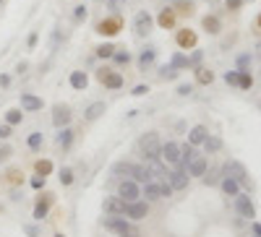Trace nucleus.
<instances>
[{
  "label": "nucleus",
  "instance_id": "nucleus-57",
  "mask_svg": "<svg viewBox=\"0 0 261 237\" xmlns=\"http://www.w3.org/2000/svg\"><path fill=\"white\" fill-rule=\"evenodd\" d=\"M243 3H248V0H243ZM251 3H253V0H251Z\"/></svg>",
  "mask_w": 261,
  "mask_h": 237
},
{
  "label": "nucleus",
  "instance_id": "nucleus-27",
  "mask_svg": "<svg viewBox=\"0 0 261 237\" xmlns=\"http://www.w3.org/2000/svg\"><path fill=\"white\" fill-rule=\"evenodd\" d=\"M173 24H175V13L170 8H165L162 13H159V26H162V29H173Z\"/></svg>",
  "mask_w": 261,
  "mask_h": 237
},
{
  "label": "nucleus",
  "instance_id": "nucleus-38",
  "mask_svg": "<svg viewBox=\"0 0 261 237\" xmlns=\"http://www.w3.org/2000/svg\"><path fill=\"white\" fill-rule=\"evenodd\" d=\"M173 68H188V58L180 55V52H175L173 55Z\"/></svg>",
  "mask_w": 261,
  "mask_h": 237
},
{
  "label": "nucleus",
  "instance_id": "nucleus-8",
  "mask_svg": "<svg viewBox=\"0 0 261 237\" xmlns=\"http://www.w3.org/2000/svg\"><path fill=\"white\" fill-rule=\"evenodd\" d=\"M149 214V201H133V203H126V217H130L133 221L144 219Z\"/></svg>",
  "mask_w": 261,
  "mask_h": 237
},
{
  "label": "nucleus",
  "instance_id": "nucleus-49",
  "mask_svg": "<svg viewBox=\"0 0 261 237\" xmlns=\"http://www.w3.org/2000/svg\"><path fill=\"white\" fill-rule=\"evenodd\" d=\"M11 136V125H0V138H8Z\"/></svg>",
  "mask_w": 261,
  "mask_h": 237
},
{
  "label": "nucleus",
  "instance_id": "nucleus-42",
  "mask_svg": "<svg viewBox=\"0 0 261 237\" xmlns=\"http://www.w3.org/2000/svg\"><path fill=\"white\" fill-rule=\"evenodd\" d=\"M112 60H115V63H118V65H126L128 60H130V55H128V52H115V55H112Z\"/></svg>",
  "mask_w": 261,
  "mask_h": 237
},
{
  "label": "nucleus",
  "instance_id": "nucleus-37",
  "mask_svg": "<svg viewBox=\"0 0 261 237\" xmlns=\"http://www.w3.org/2000/svg\"><path fill=\"white\" fill-rule=\"evenodd\" d=\"M26 143H29V149H32V151H37V149L42 146V133H32Z\"/></svg>",
  "mask_w": 261,
  "mask_h": 237
},
{
  "label": "nucleus",
  "instance_id": "nucleus-33",
  "mask_svg": "<svg viewBox=\"0 0 261 237\" xmlns=\"http://www.w3.org/2000/svg\"><path fill=\"white\" fill-rule=\"evenodd\" d=\"M21 118H24V112L21 110H8V115H5V120H8V125H19Z\"/></svg>",
  "mask_w": 261,
  "mask_h": 237
},
{
  "label": "nucleus",
  "instance_id": "nucleus-45",
  "mask_svg": "<svg viewBox=\"0 0 261 237\" xmlns=\"http://www.w3.org/2000/svg\"><path fill=\"white\" fill-rule=\"evenodd\" d=\"M225 3H227V8H230V11H238V8L243 5V0H225Z\"/></svg>",
  "mask_w": 261,
  "mask_h": 237
},
{
  "label": "nucleus",
  "instance_id": "nucleus-29",
  "mask_svg": "<svg viewBox=\"0 0 261 237\" xmlns=\"http://www.w3.org/2000/svg\"><path fill=\"white\" fill-rule=\"evenodd\" d=\"M50 201H52V198L47 196V198H44V201H40V203H37L34 206V219H44V217H47V206H50Z\"/></svg>",
  "mask_w": 261,
  "mask_h": 237
},
{
  "label": "nucleus",
  "instance_id": "nucleus-13",
  "mask_svg": "<svg viewBox=\"0 0 261 237\" xmlns=\"http://www.w3.org/2000/svg\"><path fill=\"white\" fill-rule=\"evenodd\" d=\"M206 136H209V131H206L204 125H194V128H191V133H188V143H191V146H198V143L206 141Z\"/></svg>",
  "mask_w": 261,
  "mask_h": 237
},
{
  "label": "nucleus",
  "instance_id": "nucleus-59",
  "mask_svg": "<svg viewBox=\"0 0 261 237\" xmlns=\"http://www.w3.org/2000/svg\"><path fill=\"white\" fill-rule=\"evenodd\" d=\"M259 24H261V19H259Z\"/></svg>",
  "mask_w": 261,
  "mask_h": 237
},
{
  "label": "nucleus",
  "instance_id": "nucleus-5",
  "mask_svg": "<svg viewBox=\"0 0 261 237\" xmlns=\"http://www.w3.org/2000/svg\"><path fill=\"white\" fill-rule=\"evenodd\" d=\"M235 211L240 214L243 219H256V206H253V201H251V196H245V193H238L235 196Z\"/></svg>",
  "mask_w": 261,
  "mask_h": 237
},
{
  "label": "nucleus",
  "instance_id": "nucleus-50",
  "mask_svg": "<svg viewBox=\"0 0 261 237\" xmlns=\"http://www.w3.org/2000/svg\"><path fill=\"white\" fill-rule=\"evenodd\" d=\"M251 232H253V237H261V224H259V221H253V224H251Z\"/></svg>",
  "mask_w": 261,
  "mask_h": 237
},
{
  "label": "nucleus",
  "instance_id": "nucleus-34",
  "mask_svg": "<svg viewBox=\"0 0 261 237\" xmlns=\"http://www.w3.org/2000/svg\"><path fill=\"white\" fill-rule=\"evenodd\" d=\"M173 8L180 11V13H191V11H194V3H191V0H175Z\"/></svg>",
  "mask_w": 261,
  "mask_h": 237
},
{
  "label": "nucleus",
  "instance_id": "nucleus-23",
  "mask_svg": "<svg viewBox=\"0 0 261 237\" xmlns=\"http://www.w3.org/2000/svg\"><path fill=\"white\" fill-rule=\"evenodd\" d=\"M154 58H157V50H154V47H147V50H144L141 55H139V65L144 68V71H147V68L154 63Z\"/></svg>",
  "mask_w": 261,
  "mask_h": 237
},
{
  "label": "nucleus",
  "instance_id": "nucleus-10",
  "mask_svg": "<svg viewBox=\"0 0 261 237\" xmlns=\"http://www.w3.org/2000/svg\"><path fill=\"white\" fill-rule=\"evenodd\" d=\"M71 123V110H68L65 104H58L55 110H52V125L55 128H68Z\"/></svg>",
  "mask_w": 261,
  "mask_h": 237
},
{
  "label": "nucleus",
  "instance_id": "nucleus-21",
  "mask_svg": "<svg viewBox=\"0 0 261 237\" xmlns=\"http://www.w3.org/2000/svg\"><path fill=\"white\" fill-rule=\"evenodd\" d=\"M198 154H196V149L191 146V143H186V146H180V167H188L191 162H194Z\"/></svg>",
  "mask_w": 261,
  "mask_h": 237
},
{
  "label": "nucleus",
  "instance_id": "nucleus-46",
  "mask_svg": "<svg viewBox=\"0 0 261 237\" xmlns=\"http://www.w3.org/2000/svg\"><path fill=\"white\" fill-rule=\"evenodd\" d=\"M147 91H149V86H144V83H139V86L133 89V97H144Z\"/></svg>",
  "mask_w": 261,
  "mask_h": 237
},
{
  "label": "nucleus",
  "instance_id": "nucleus-24",
  "mask_svg": "<svg viewBox=\"0 0 261 237\" xmlns=\"http://www.w3.org/2000/svg\"><path fill=\"white\" fill-rule=\"evenodd\" d=\"M201 26H204L209 34H219V29H222V24H219V19H217V16H204Z\"/></svg>",
  "mask_w": 261,
  "mask_h": 237
},
{
  "label": "nucleus",
  "instance_id": "nucleus-2",
  "mask_svg": "<svg viewBox=\"0 0 261 237\" xmlns=\"http://www.w3.org/2000/svg\"><path fill=\"white\" fill-rule=\"evenodd\" d=\"M105 227L110 229V232H115L118 237H141L139 227L130 224V221L123 219V217H110V219H105Z\"/></svg>",
  "mask_w": 261,
  "mask_h": 237
},
{
  "label": "nucleus",
  "instance_id": "nucleus-7",
  "mask_svg": "<svg viewBox=\"0 0 261 237\" xmlns=\"http://www.w3.org/2000/svg\"><path fill=\"white\" fill-rule=\"evenodd\" d=\"M133 29H136V37H147L152 32V16L147 11H139L133 19Z\"/></svg>",
  "mask_w": 261,
  "mask_h": 237
},
{
  "label": "nucleus",
  "instance_id": "nucleus-14",
  "mask_svg": "<svg viewBox=\"0 0 261 237\" xmlns=\"http://www.w3.org/2000/svg\"><path fill=\"white\" fill-rule=\"evenodd\" d=\"M21 107L26 112H37V110H42V99L34 94H21Z\"/></svg>",
  "mask_w": 261,
  "mask_h": 237
},
{
  "label": "nucleus",
  "instance_id": "nucleus-43",
  "mask_svg": "<svg viewBox=\"0 0 261 237\" xmlns=\"http://www.w3.org/2000/svg\"><path fill=\"white\" fill-rule=\"evenodd\" d=\"M50 170H52V164H50V162H37V172H40L42 178H44V175H47Z\"/></svg>",
  "mask_w": 261,
  "mask_h": 237
},
{
  "label": "nucleus",
  "instance_id": "nucleus-30",
  "mask_svg": "<svg viewBox=\"0 0 261 237\" xmlns=\"http://www.w3.org/2000/svg\"><path fill=\"white\" fill-rule=\"evenodd\" d=\"M196 79H198V83H212L214 73L209 71V68H196Z\"/></svg>",
  "mask_w": 261,
  "mask_h": 237
},
{
  "label": "nucleus",
  "instance_id": "nucleus-26",
  "mask_svg": "<svg viewBox=\"0 0 261 237\" xmlns=\"http://www.w3.org/2000/svg\"><path fill=\"white\" fill-rule=\"evenodd\" d=\"M204 149L209 151V154H217V151L222 149V138H217V136H206V141H204Z\"/></svg>",
  "mask_w": 261,
  "mask_h": 237
},
{
  "label": "nucleus",
  "instance_id": "nucleus-25",
  "mask_svg": "<svg viewBox=\"0 0 261 237\" xmlns=\"http://www.w3.org/2000/svg\"><path fill=\"white\" fill-rule=\"evenodd\" d=\"M102 83L107 89H120L123 86V76L120 73H107L105 79H102Z\"/></svg>",
  "mask_w": 261,
  "mask_h": 237
},
{
  "label": "nucleus",
  "instance_id": "nucleus-18",
  "mask_svg": "<svg viewBox=\"0 0 261 237\" xmlns=\"http://www.w3.org/2000/svg\"><path fill=\"white\" fill-rule=\"evenodd\" d=\"M178 44H180L183 50L196 47V34L191 32V29H180V32H178Z\"/></svg>",
  "mask_w": 261,
  "mask_h": 237
},
{
  "label": "nucleus",
  "instance_id": "nucleus-4",
  "mask_svg": "<svg viewBox=\"0 0 261 237\" xmlns=\"http://www.w3.org/2000/svg\"><path fill=\"white\" fill-rule=\"evenodd\" d=\"M139 196H141V188H139V182H136V180H123L120 182V188H118V198H120V201L133 203V201H139Z\"/></svg>",
  "mask_w": 261,
  "mask_h": 237
},
{
  "label": "nucleus",
  "instance_id": "nucleus-16",
  "mask_svg": "<svg viewBox=\"0 0 261 237\" xmlns=\"http://www.w3.org/2000/svg\"><path fill=\"white\" fill-rule=\"evenodd\" d=\"M130 180H136V182H149V180H152L149 167H144V164H133V167H130Z\"/></svg>",
  "mask_w": 261,
  "mask_h": 237
},
{
  "label": "nucleus",
  "instance_id": "nucleus-31",
  "mask_svg": "<svg viewBox=\"0 0 261 237\" xmlns=\"http://www.w3.org/2000/svg\"><path fill=\"white\" fill-rule=\"evenodd\" d=\"M238 86H240V89H251V86H253V76H251L248 71H243V68H240V79H238Z\"/></svg>",
  "mask_w": 261,
  "mask_h": 237
},
{
  "label": "nucleus",
  "instance_id": "nucleus-58",
  "mask_svg": "<svg viewBox=\"0 0 261 237\" xmlns=\"http://www.w3.org/2000/svg\"><path fill=\"white\" fill-rule=\"evenodd\" d=\"M0 5H3V0H0Z\"/></svg>",
  "mask_w": 261,
  "mask_h": 237
},
{
  "label": "nucleus",
  "instance_id": "nucleus-55",
  "mask_svg": "<svg viewBox=\"0 0 261 237\" xmlns=\"http://www.w3.org/2000/svg\"><path fill=\"white\" fill-rule=\"evenodd\" d=\"M107 73H110V71H107V68H99V71H97V79H99V81H102V79H105V76H107Z\"/></svg>",
  "mask_w": 261,
  "mask_h": 237
},
{
  "label": "nucleus",
  "instance_id": "nucleus-28",
  "mask_svg": "<svg viewBox=\"0 0 261 237\" xmlns=\"http://www.w3.org/2000/svg\"><path fill=\"white\" fill-rule=\"evenodd\" d=\"M58 143H60L63 149L71 146V143H73V131H71V128H63V131L58 133Z\"/></svg>",
  "mask_w": 261,
  "mask_h": 237
},
{
  "label": "nucleus",
  "instance_id": "nucleus-56",
  "mask_svg": "<svg viewBox=\"0 0 261 237\" xmlns=\"http://www.w3.org/2000/svg\"><path fill=\"white\" fill-rule=\"evenodd\" d=\"M55 237H65V235H55Z\"/></svg>",
  "mask_w": 261,
  "mask_h": 237
},
{
  "label": "nucleus",
  "instance_id": "nucleus-22",
  "mask_svg": "<svg viewBox=\"0 0 261 237\" xmlns=\"http://www.w3.org/2000/svg\"><path fill=\"white\" fill-rule=\"evenodd\" d=\"M102 112H105V102H94V104L87 107V112H84V120H89V123H91V120H97Z\"/></svg>",
  "mask_w": 261,
  "mask_h": 237
},
{
  "label": "nucleus",
  "instance_id": "nucleus-17",
  "mask_svg": "<svg viewBox=\"0 0 261 237\" xmlns=\"http://www.w3.org/2000/svg\"><path fill=\"white\" fill-rule=\"evenodd\" d=\"M219 185H222V190H225V196H230V198H235L238 193H240V182H235L233 178H227V175L219 180Z\"/></svg>",
  "mask_w": 261,
  "mask_h": 237
},
{
  "label": "nucleus",
  "instance_id": "nucleus-6",
  "mask_svg": "<svg viewBox=\"0 0 261 237\" xmlns=\"http://www.w3.org/2000/svg\"><path fill=\"white\" fill-rule=\"evenodd\" d=\"M167 180H170L173 190H186V188H188V180H191V175L186 172V167H180V164H178V170L167 172Z\"/></svg>",
  "mask_w": 261,
  "mask_h": 237
},
{
  "label": "nucleus",
  "instance_id": "nucleus-40",
  "mask_svg": "<svg viewBox=\"0 0 261 237\" xmlns=\"http://www.w3.org/2000/svg\"><path fill=\"white\" fill-rule=\"evenodd\" d=\"M201 180L206 182V185H214V182H219V170H212V172H206Z\"/></svg>",
  "mask_w": 261,
  "mask_h": 237
},
{
  "label": "nucleus",
  "instance_id": "nucleus-53",
  "mask_svg": "<svg viewBox=\"0 0 261 237\" xmlns=\"http://www.w3.org/2000/svg\"><path fill=\"white\" fill-rule=\"evenodd\" d=\"M248 63H251V55H240V58H238V65H240V68L248 65Z\"/></svg>",
  "mask_w": 261,
  "mask_h": 237
},
{
  "label": "nucleus",
  "instance_id": "nucleus-36",
  "mask_svg": "<svg viewBox=\"0 0 261 237\" xmlns=\"http://www.w3.org/2000/svg\"><path fill=\"white\" fill-rule=\"evenodd\" d=\"M130 167H133L130 162H118V164L112 167V172L115 175H130Z\"/></svg>",
  "mask_w": 261,
  "mask_h": 237
},
{
  "label": "nucleus",
  "instance_id": "nucleus-48",
  "mask_svg": "<svg viewBox=\"0 0 261 237\" xmlns=\"http://www.w3.org/2000/svg\"><path fill=\"white\" fill-rule=\"evenodd\" d=\"M8 157H11V149L8 146H0V162H5Z\"/></svg>",
  "mask_w": 261,
  "mask_h": 237
},
{
  "label": "nucleus",
  "instance_id": "nucleus-39",
  "mask_svg": "<svg viewBox=\"0 0 261 237\" xmlns=\"http://www.w3.org/2000/svg\"><path fill=\"white\" fill-rule=\"evenodd\" d=\"M60 182H63V185H71V182H73V170L63 167V170H60Z\"/></svg>",
  "mask_w": 261,
  "mask_h": 237
},
{
  "label": "nucleus",
  "instance_id": "nucleus-9",
  "mask_svg": "<svg viewBox=\"0 0 261 237\" xmlns=\"http://www.w3.org/2000/svg\"><path fill=\"white\" fill-rule=\"evenodd\" d=\"M162 159H165L167 164H175V167H178V164H180V146H178V143H173V141L162 143Z\"/></svg>",
  "mask_w": 261,
  "mask_h": 237
},
{
  "label": "nucleus",
  "instance_id": "nucleus-54",
  "mask_svg": "<svg viewBox=\"0 0 261 237\" xmlns=\"http://www.w3.org/2000/svg\"><path fill=\"white\" fill-rule=\"evenodd\" d=\"M120 5H123V0H110V8H112V11H118Z\"/></svg>",
  "mask_w": 261,
  "mask_h": 237
},
{
  "label": "nucleus",
  "instance_id": "nucleus-44",
  "mask_svg": "<svg viewBox=\"0 0 261 237\" xmlns=\"http://www.w3.org/2000/svg\"><path fill=\"white\" fill-rule=\"evenodd\" d=\"M201 58H204V52H201V50H196L194 55L188 58V65H198V63H201Z\"/></svg>",
  "mask_w": 261,
  "mask_h": 237
},
{
  "label": "nucleus",
  "instance_id": "nucleus-35",
  "mask_svg": "<svg viewBox=\"0 0 261 237\" xmlns=\"http://www.w3.org/2000/svg\"><path fill=\"white\" fill-rule=\"evenodd\" d=\"M159 79H167V81L178 79V68H173V65H165L162 71H159Z\"/></svg>",
  "mask_w": 261,
  "mask_h": 237
},
{
  "label": "nucleus",
  "instance_id": "nucleus-47",
  "mask_svg": "<svg viewBox=\"0 0 261 237\" xmlns=\"http://www.w3.org/2000/svg\"><path fill=\"white\" fill-rule=\"evenodd\" d=\"M191 91H194V89H191V83H183V86H178V94H180V97H188Z\"/></svg>",
  "mask_w": 261,
  "mask_h": 237
},
{
  "label": "nucleus",
  "instance_id": "nucleus-15",
  "mask_svg": "<svg viewBox=\"0 0 261 237\" xmlns=\"http://www.w3.org/2000/svg\"><path fill=\"white\" fill-rule=\"evenodd\" d=\"M188 175H191V178H204V175H206V159L196 157L194 162L188 164Z\"/></svg>",
  "mask_w": 261,
  "mask_h": 237
},
{
  "label": "nucleus",
  "instance_id": "nucleus-20",
  "mask_svg": "<svg viewBox=\"0 0 261 237\" xmlns=\"http://www.w3.org/2000/svg\"><path fill=\"white\" fill-rule=\"evenodd\" d=\"M71 86L79 89V91H84V89L89 86V76L84 73V71H73V73H71Z\"/></svg>",
  "mask_w": 261,
  "mask_h": 237
},
{
  "label": "nucleus",
  "instance_id": "nucleus-12",
  "mask_svg": "<svg viewBox=\"0 0 261 237\" xmlns=\"http://www.w3.org/2000/svg\"><path fill=\"white\" fill-rule=\"evenodd\" d=\"M105 211L110 214V217H120V214H126V201H120L118 196L107 198V201H105Z\"/></svg>",
  "mask_w": 261,
  "mask_h": 237
},
{
  "label": "nucleus",
  "instance_id": "nucleus-41",
  "mask_svg": "<svg viewBox=\"0 0 261 237\" xmlns=\"http://www.w3.org/2000/svg\"><path fill=\"white\" fill-rule=\"evenodd\" d=\"M238 79H240V71H227L225 73V81L230 83V86H238Z\"/></svg>",
  "mask_w": 261,
  "mask_h": 237
},
{
  "label": "nucleus",
  "instance_id": "nucleus-3",
  "mask_svg": "<svg viewBox=\"0 0 261 237\" xmlns=\"http://www.w3.org/2000/svg\"><path fill=\"white\" fill-rule=\"evenodd\" d=\"M222 172L227 175V178H233L235 182H240L243 188H251V182H248V172H245V167L238 162V159H230V162L222 167Z\"/></svg>",
  "mask_w": 261,
  "mask_h": 237
},
{
  "label": "nucleus",
  "instance_id": "nucleus-11",
  "mask_svg": "<svg viewBox=\"0 0 261 237\" xmlns=\"http://www.w3.org/2000/svg\"><path fill=\"white\" fill-rule=\"evenodd\" d=\"M141 196H147V201H159L162 198V188H159L157 180H149V182H144Z\"/></svg>",
  "mask_w": 261,
  "mask_h": 237
},
{
  "label": "nucleus",
  "instance_id": "nucleus-32",
  "mask_svg": "<svg viewBox=\"0 0 261 237\" xmlns=\"http://www.w3.org/2000/svg\"><path fill=\"white\" fill-rule=\"evenodd\" d=\"M97 55H99V58H112V55H115V44H110V42H107V44H99V47H97Z\"/></svg>",
  "mask_w": 261,
  "mask_h": 237
},
{
  "label": "nucleus",
  "instance_id": "nucleus-52",
  "mask_svg": "<svg viewBox=\"0 0 261 237\" xmlns=\"http://www.w3.org/2000/svg\"><path fill=\"white\" fill-rule=\"evenodd\" d=\"M76 19H87V8H84V5H79V8H76Z\"/></svg>",
  "mask_w": 261,
  "mask_h": 237
},
{
  "label": "nucleus",
  "instance_id": "nucleus-19",
  "mask_svg": "<svg viewBox=\"0 0 261 237\" xmlns=\"http://www.w3.org/2000/svg\"><path fill=\"white\" fill-rule=\"evenodd\" d=\"M97 32L99 34H118L120 32V21L118 19H107V21H102V24L97 26Z\"/></svg>",
  "mask_w": 261,
  "mask_h": 237
},
{
  "label": "nucleus",
  "instance_id": "nucleus-1",
  "mask_svg": "<svg viewBox=\"0 0 261 237\" xmlns=\"http://www.w3.org/2000/svg\"><path fill=\"white\" fill-rule=\"evenodd\" d=\"M139 151H141V157L147 159V162H159L162 159V141H159V136L154 131H149V133H144L141 138H139Z\"/></svg>",
  "mask_w": 261,
  "mask_h": 237
},
{
  "label": "nucleus",
  "instance_id": "nucleus-51",
  "mask_svg": "<svg viewBox=\"0 0 261 237\" xmlns=\"http://www.w3.org/2000/svg\"><path fill=\"white\" fill-rule=\"evenodd\" d=\"M32 188H37V190L44 188V178H34V180H32Z\"/></svg>",
  "mask_w": 261,
  "mask_h": 237
}]
</instances>
